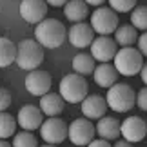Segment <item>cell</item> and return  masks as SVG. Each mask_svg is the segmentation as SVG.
Segmentation results:
<instances>
[{
  "mask_svg": "<svg viewBox=\"0 0 147 147\" xmlns=\"http://www.w3.org/2000/svg\"><path fill=\"white\" fill-rule=\"evenodd\" d=\"M64 15L73 24H78V22H84V18H87L89 7L84 0H69V2L64 5Z\"/></svg>",
  "mask_w": 147,
  "mask_h": 147,
  "instance_id": "19",
  "label": "cell"
},
{
  "mask_svg": "<svg viewBox=\"0 0 147 147\" xmlns=\"http://www.w3.org/2000/svg\"><path fill=\"white\" fill-rule=\"evenodd\" d=\"M94 134H96V127L87 118H75L67 129V138L78 147L89 145L94 140Z\"/></svg>",
  "mask_w": 147,
  "mask_h": 147,
  "instance_id": "7",
  "label": "cell"
},
{
  "mask_svg": "<svg viewBox=\"0 0 147 147\" xmlns=\"http://www.w3.org/2000/svg\"><path fill=\"white\" fill-rule=\"evenodd\" d=\"M136 105L142 111H147V86L138 91V94H136Z\"/></svg>",
  "mask_w": 147,
  "mask_h": 147,
  "instance_id": "28",
  "label": "cell"
},
{
  "mask_svg": "<svg viewBox=\"0 0 147 147\" xmlns=\"http://www.w3.org/2000/svg\"><path fill=\"white\" fill-rule=\"evenodd\" d=\"M11 105V93L5 87H0V113H4Z\"/></svg>",
  "mask_w": 147,
  "mask_h": 147,
  "instance_id": "27",
  "label": "cell"
},
{
  "mask_svg": "<svg viewBox=\"0 0 147 147\" xmlns=\"http://www.w3.org/2000/svg\"><path fill=\"white\" fill-rule=\"evenodd\" d=\"M93 76H94V82L98 84L100 87H113L118 80V71L116 67L109 64V62H105V64H100L98 67H94L93 71Z\"/></svg>",
  "mask_w": 147,
  "mask_h": 147,
  "instance_id": "16",
  "label": "cell"
},
{
  "mask_svg": "<svg viewBox=\"0 0 147 147\" xmlns=\"http://www.w3.org/2000/svg\"><path fill=\"white\" fill-rule=\"evenodd\" d=\"M64 105H65V102L58 93H47L40 98V111H42V115H46L49 118L58 116L64 111Z\"/></svg>",
  "mask_w": 147,
  "mask_h": 147,
  "instance_id": "17",
  "label": "cell"
},
{
  "mask_svg": "<svg viewBox=\"0 0 147 147\" xmlns=\"http://www.w3.org/2000/svg\"><path fill=\"white\" fill-rule=\"evenodd\" d=\"M42 147H55V145H49V144H46V145H42Z\"/></svg>",
  "mask_w": 147,
  "mask_h": 147,
  "instance_id": "36",
  "label": "cell"
},
{
  "mask_svg": "<svg viewBox=\"0 0 147 147\" xmlns=\"http://www.w3.org/2000/svg\"><path fill=\"white\" fill-rule=\"evenodd\" d=\"M86 4H89V5H96V7H102V4L105 2V0H84Z\"/></svg>",
  "mask_w": 147,
  "mask_h": 147,
  "instance_id": "33",
  "label": "cell"
},
{
  "mask_svg": "<svg viewBox=\"0 0 147 147\" xmlns=\"http://www.w3.org/2000/svg\"><path fill=\"white\" fill-rule=\"evenodd\" d=\"M46 15H47L46 0H22L20 16L27 24H40L42 20H46Z\"/></svg>",
  "mask_w": 147,
  "mask_h": 147,
  "instance_id": "11",
  "label": "cell"
},
{
  "mask_svg": "<svg viewBox=\"0 0 147 147\" xmlns=\"http://www.w3.org/2000/svg\"><path fill=\"white\" fill-rule=\"evenodd\" d=\"M136 42H138V51L142 53V56H147V31L138 36Z\"/></svg>",
  "mask_w": 147,
  "mask_h": 147,
  "instance_id": "29",
  "label": "cell"
},
{
  "mask_svg": "<svg viewBox=\"0 0 147 147\" xmlns=\"http://www.w3.org/2000/svg\"><path fill=\"white\" fill-rule=\"evenodd\" d=\"M0 147H13L9 142H5V140H0Z\"/></svg>",
  "mask_w": 147,
  "mask_h": 147,
  "instance_id": "35",
  "label": "cell"
},
{
  "mask_svg": "<svg viewBox=\"0 0 147 147\" xmlns=\"http://www.w3.org/2000/svg\"><path fill=\"white\" fill-rule=\"evenodd\" d=\"M107 102L100 94H87L82 102V115L87 120H100L105 116Z\"/></svg>",
  "mask_w": 147,
  "mask_h": 147,
  "instance_id": "15",
  "label": "cell"
},
{
  "mask_svg": "<svg viewBox=\"0 0 147 147\" xmlns=\"http://www.w3.org/2000/svg\"><path fill=\"white\" fill-rule=\"evenodd\" d=\"M147 134V123L140 116H129L120 123V136L131 144L142 142Z\"/></svg>",
  "mask_w": 147,
  "mask_h": 147,
  "instance_id": "10",
  "label": "cell"
},
{
  "mask_svg": "<svg viewBox=\"0 0 147 147\" xmlns=\"http://www.w3.org/2000/svg\"><path fill=\"white\" fill-rule=\"evenodd\" d=\"M131 26L134 29L147 31V5H136L131 13Z\"/></svg>",
  "mask_w": 147,
  "mask_h": 147,
  "instance_id": "24",
  "label": "cell"
},
{
  "mask_svg": "<svg viewBox=\"0 0 147 147\" xmlns=\"http://www.w3.org/2000/svg\"><path fill=\"white\" fill-rule=\"evenodd\" d=\"M116 53H118L116 42H115V38H111V36H98V38H94L93 44H91V56L94 60L102 62V64L113 60Z\"/></svg>",
  "mask_w": 147,
  "mask_h": 147,
  "instance_id": "12",
  "label": "cell"
},
{
  "mask_svg": "<svg viewBox=\"0 0 147 147\" xmlns=\"http://www.w3.org/2000/svg\"><path fill=\"white\" fill-rule=\"evenodd\" d=\"M16 60V46L9 38L0 36V67H7Z\"/></svg>",
  "mask_w": 147,
  "mask_h": 147,
  "instance_id": "21",
  "label": "cell"
},
{
  "mask_svg": "<svg viewBox=\"0 0 147 147\" xmlns=\"http://www.w3.org/2000/svg\"><path fill=\"white\" fill-rule=\"evenodd\" d=\"M111 5V9L118 11V13H129V11H133L136 7V0H107Z\"/></svg>",
  "mask_w": 147,
  "mask_h": 147,
  "instance_id": "26",
  "label": "cell"
},
{
  "mask_svg": "<svg viewBox=\"0 0 147 147\" xmlns=\"http://www.w3.org/2000/svg\"><path fill=\"white\" fill-rule=\"evenodd\" d=\"M47 4H51V5H55V7H60V5H65L69 0H46Z\"/></svg>",
  "mask_w": 147,
  "mask_h": 147,
  "instance_id": "31",
  "label": "cell"
},
{
  "mask_svg": "<svg viewBox=\"0 0 147 147\" xmlns=\"http://www.w3.org/2000/svg\"><path fill=\"white\" fill-rule=\"evenodd\" d=\"M96 134L102 140H118L120 136V122L113 116H104L96 123Z\"/></svg>",
  "mask_w": 147,
  "mask_h": 147,
  "instance_id": "18",
  "label": "cell"
},
{
  "mask_svg": "<svg viewBox=\"0 0 147 147\" xmlns=\"http://www.w3.org/2000/svg\"><path fill=\"white\" fill-rule=\"evenodd\" d=\"M51 75L44 69H35V71H29V75L26 76V89L27 93L33 94V96H44V94L49 93L51 89Z\"/></svg>",
  "mask_w": 147,
  "mask_h": 147,
  "instance_id": "9",
  "label": "cell"
},
{
  "mask_svg": "<svg viewBox=\"0 0 147 147\" xmlns=\"http://www.w3.org/2000/svg\"><path fill=\"white\" fill-rule=\"evenodd\" d=\"M44 62V47L36 40L26 38L16 46V65L24 71H35Z\"/></svg>",
  "mask_w": 147,
  "mask_h": 147,
  "instance_id": "2",
  "label": "cell"
},
{
  "mask_svg": "<svg viewBox=\"0 0 147 147\" xmlns=\"http://www.w3.org/2000/svg\"><path fill=\"white\" fill-rule=\"evenodd\" d=\"M145 123H147V122H145Z\"/></svg>",
  "mask_w": 147,
  "mask_h": 147,
  "instance_id": "37",
  "label": "cell"
},
{
  "mask_svg": "<svg viewBox=\"0 0 147 147\" xmlns=\"http://www.w3.org/2000/svg\"><path fill=\"white\" fill-rule=\"evenodd\" d=\"M136 40H138V33H136V29H134L133 26H118V29L115 31L116 46L131 47Z\"/></svg>",
  "mask_w": 147,
  "mask_h": 147,
  "instance_id": "20",
  "label": "cell"
},
{
  "mask_svg": "<svg viewBox=\"0 0 147 147\" xmlns=\"http://www.w3.org/2000/svg\"><path fill=\"white\" fill-rule=\"evenodd\" d=\"M73 69H75L76 75H89V73L94 71V58L87 53H78L75 58H73Z\"/></svg>",
  "mask_w": 147,
  "mask_h": 147,
  "instance_id": "22",
  "label": "cell"
},
{
  "mask_svg": "<svg viewBox=\"0 0 147 147\" xmlns=\"http://www.w3.org/2000/svg\"><path fill=\"white\" fill-rule=\"evenodd\" d=\"M67 38L75 47H87L91 46L94 40V31L93 27L86 24V22H78V24H73V27L67 31Z\"/></svg>",
  "mask_w": 147,
  "mask_h": 147,
  "instance_id": "14",
  "label": "cell"
},
{
  "mask_svg": "<svg viewBox=\"0 0 147 147\" xmlns=\"http://www.w3.org/2000/svg\"><path fill=\"white\" fill-rule=\"evenodd\" d=\"M67 129L69 125L62 120V118H49V120H44L40 125V136L46 144L49 145H56L62 144L67 138Z\"/></svg>",
  "mask_w": 147,
  "mask_h": 147,
  "instance_id": "8",
  "label": "cell"
},
{
  "mask_svg": "<svg viewBox=\"0 0 147 147\" xmlns=\"http://www.w3.org/2000/svg\"><path fill=\"white\" fill-rule=\"evenodd\" d=\"M58 91H60V96L67 104H82L89 93V86L84 76L71 73V75H65L60 80Z\"/></svg>",
  "mask_w": 147,
  "mask_h": 147,
  "instance_id": "4",
  "label": "cell"
},
{
  "mask_svg": "<svg viewBox=\"0 0 147 147\" xmlns=\"http://www.w3.org/2000/svg\"><path fill=\"white\" fill-rule=\"evenodd\" d=\"M118 75L123 76H133L136 73L142 71L144 67V56L138 49L134 47H122L118 49V53L115 55V64Z\"/></svg>",
  "mask_w": 147,
  "mask_h": 147,
  "instance_id": "5",
  "label": "cell"
},
{
  "mask_svg": "<svg viewBox=\"0 0 147 147\" xmlns=\"http://www.w3.org/2000/svg\"><path fill=\"white\" fill-rule=\"evenodd\" d=\"M107 107H111L116 113H127L136 105V93L133 91L131 86L122 82H116L105 94Z\"/></svg>",
  "mask_w": 147,
  "mask_h": 147,
  "instance_id": "3",
  "label": "cell"
},
{
  "mask_svg": "<svg viewBox=\"0 0 147 147\" xmlns=\"http://www.w3.org/2000/svg\"><path fill=\"white\" fill-rule=\"evenodd\" d=\"M87 147H111V145H109V142H107V140H102V138H100V140H93V142L89 144Z\"/></svg>",
  "mask_w": 147,
  "mask_h": 147,
  "instance_id": "30",
  "label": "cell"
},
{
  "mask_svg": "<svg viewBox=\"0 0 147 147\" xmlns=\"http://www.w3.org/2000/svg\"><path fill=\"white\" fill-rule=\"evenodd\" d=\"M115 147H133V144L127 142V140H118V142L115 144Z\"/></svg>",
  "mask_w": 147,
  "mask_h": 147,
  "instance_id": "34",
  "label": "cell"
},
{
  "mask_svg": "<svg viewBox=\"0 0 147 147\" xmlns=\"http://www.w3.org/2000/svg\"><path fill=\"white\" fill-rule=\"evenodd\" d=\"M67 29L60 20L56 18H46L40 24H36L35 29V40L40 44L42 47L47 49H56L65 42Z\"/></svg>",
  "mask_w": 147,
  "mask_h": 147,
  "instance_id": "1",
  "label": "cell"
},
{
  "mask_svg": "<svg viewBox=\"0 0 147 147\" xmlns=\"http://www.w3.org/2000/svg\"><path fill=\"white\" fill-rule=\"evenodd\" d=\"M15 129H16V120L9 113H0V140H5L9 136L15 134Z\"/></svg>",
  "mask_w": 147,
  "mask_h": 147,
  "instance_id": "23",
  "label": "cell"
},
{
  "mask_svg": "<svg viewBox=\"0 0 147 147\" xmlns=\"http://www.w3.org/2000/svg\"><path fill=\"white\" fill-rule=\"evenodd\" d=\"M13 147H38V142L35 138V134H31L29 131H22L16 133L13 138Z\"/></svg>",
  "mask_w": 147,
  "mask_h": 147,
  "instance_id": "25",
  "label": "cell"
},
{
  "mask_svg": "<svg viewBox=\"0 0 147 147\" xmlns=\"http://www.w3.org/2000/svg\"><path fill=\"white\" fill-rule=\"evenodd\" d=\"M140 78H142V82L147 86V62L144 64V67H142V71H140Z\"/></svg>",
  "mask_w": 147,
  "mask_h": 147,
  "instance_id": "32",
  "label": "cell"
},
{
  "mask_svg": "<svg viewBox=\"0 0 147 147\" xmlns=\"http://www.w3.org/2000/svg\"><path fill=\"white\" fill-rule=\"evenodd\" d=\"M16 122L18 125L24 129V131H35V129H40L42 122H44V115L40 111V107L35 105H24L18 111V116H16Z\"/></svg>",
  "mask_w": 147,
  "mask_h": 147,
  "instance_id": "13",
  "label": "cell"
},
{
  "mask_svg": "<svg viewBox=\"0 0 147 147\" xmlns=\"http://www.w3.org/2000/svg\"><path fill=\"white\" fill-rule=\"evenodd\" d=\"M91 27L100 36H109L118 29V16L111 7H96L91 15Z\"/></svg>",
  "mask_w": 147,
  "mask_h": 147,
  "instance_id": "6",
  "label": "cell"
}]
</instances>
